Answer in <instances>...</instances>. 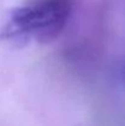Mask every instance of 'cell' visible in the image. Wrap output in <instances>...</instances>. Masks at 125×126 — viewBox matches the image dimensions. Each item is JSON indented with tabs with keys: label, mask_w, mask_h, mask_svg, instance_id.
I'll return each instance as SVG.
<instances>
[{
	"label": "cell",
	"mask_w": 125,
	"mask_h": 126,
	"mask_svg": "<svg viewBox=\"0 0 125 126\" xmlns=\"http://www.w3.org/2000/svg\"><path fill=\"white\" fill-rule=\"evenodd\" d=\"M72 10L71 0H31L11 9L0 25V42L22 48L49 44L65 30Z\"/></svg>",
	"instance_id": "1"
}]
</instances>
